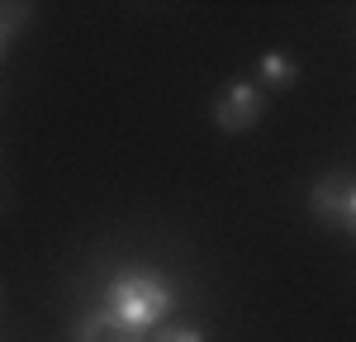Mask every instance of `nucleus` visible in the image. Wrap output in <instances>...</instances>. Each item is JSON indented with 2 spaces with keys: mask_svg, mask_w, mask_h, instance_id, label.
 Here are the masks:
<instances>
[{
  "mask_svg": "<svg viewBox=\"0 0 356 342\" xmlns=\"http://www.w3.org/2000/svg\"><path fill=\"white\" fill-rule=\"evenodd\" d=\"M295 81H300V62L290 53L271 48V53L261 57V90H290Z\"/></svg>",
  "mask_w": 356,
  "mask_h": 342,
  "instance_id": "39448f33",
  "label": "nucleus"
},
{
  "mask_svg": "<svg viewBox=\"0 0 356 342\" xmlns=\"http://www.w3.org/2000/svg\"><path fill=\"white\" fill-rule=\"evenodd\" d=\"M309 209H314V219L337 224L342 233H356V176H337V171H332L323 181H314Z\"/></svg>",
  "mask_w": 356,
  "mask_h": 342,
  "instance_id": "7ed1b4c3",
  "label": "nucleus"
},
{
  "mask_svg": "<svg viewBox=\"0 0 356 342\" xmlns=\"http://www.w3.org/2000/svg\"><path fill=\"white\" fill-rule=\"evenodd\" d=\"M176 304L171 295V281L152 266H119L105 285V304L100 309L110 314L119 328H129L138 338H152L166 323V314Z\"/></svg>",
  "mask_w": 356,
  "mask_h": 342,
  "instance_id": "f257e3e1",
  "label": "nucleus"
},
{
  "mask_svg": "<svg viewBox=\"0 0 356 342\" xmlns=\"http://www.w3.org/2000/svg\"><path fill=\"white\" fill-rule=\"evenodd\" d=\"M261 114H266V95L257 81H228L214 95V124L223 133H247L252 124H261Z\"/></svg>",
  "mask_w": 356,
  "mask_h": 342,
  "instance_id": "f03ea898",
  "label": "nucleus"
},
{
  "mask_svg": "<svg viewBox=\"0 0 356 342\" xmlns=\"http://www.w3.org/2000/svg\"><path fill=\"white\" fill-rule=\"evenodd\" d=\"M72 342H143V338H138V333H129V328H119L105 309H95V314H86V318H76Z\"/></svg>",
  "mask_w": 356,
  "mask_h": 342,
  "instance_id": "20e7f679",
  "label": "nucleus"
},
{
  "mask_svg": "<svg viewBox=\"0 0 356 342\" xmlns=\"http://www.w3.org/2000/svg\"><path fill=\"white\" fill-rule=\"evenodd\" d=\"M15 24H19V19H10V10H0V57H5L10 38H15Z\"/></svg>",
  "mask_w": 356,
  "mask_h": 342,
  "instance_id": "0eeeda50",
  "label": "nucleus"
},
{
  "mask_svg": "<svg viewBox=\"0 0 356 342\" xmlns=\"http://www.w3.org/2000/svg\"><path fill=\"white\" fill-rule=\"evenodd\" d=\"M152 342H204V333L195 323H166V328L152 333Z\"/></svg>",
  "mask_w": 356,
  "mask_h": 342,
  "instance_id": "423d86ee",
  "label": "nucleus"
}]
</instances>
